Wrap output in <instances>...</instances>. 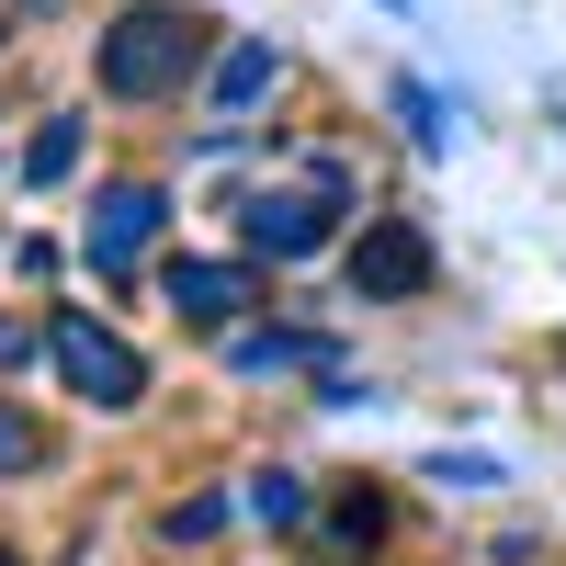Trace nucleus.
<instances>
[{
	"instance_id": "nucleus-1",
	"label": "nucleus",
	"mask_w": 566,
	"mask_h": 566,
	"mask_svg": "<svg viewBox=\"0 0 566 566\" xmlns=\"http://www.w3.org/2000/svg\"><path fill=\"white\" fill-rule=\"evenodd\" d=\"M216 34H227V23L181 12V0H136V12L103 23V45H91V80H103L114 103H181V91H205Z\"/></svg>"
},
{
	"instance_id": "nucleus-2",
	"label": "nucleus",
	"mask_w": 566,
	"mask_h": 566,
	"mask_svg": "<svg viewBox=\"0 0 566 566\" xmlns=\"http://www.w3.org/2000/svg\"><path fill=\"white\" fill-rule=\"evenodd\" d=\"M45 363H57V386H69L80 408H103V419L148 408V352H136L125 328H103L91 306H57V317H45Z\"/></svg>"
},
{
	"instance_id": "nucleus-3",
	"label": "nucleus",
	"mask_w": 566,
	"mask_h": 566,
	"mask_svg": "<svg viewBox=\"0 0 566 566\" xmlns=\"http://www.w3.org/2000/svg\"><path fill=\"white\" fill-rule=\"evenodd\" d=\"M159 227H170V193H159V181H91V216H80V261L103 272V283H125L136 261L159 250Z\"/></svg>"
},
{
	"instance_id": "nucleus-4",
	"label": "nucleus",
	"mask_w": 566,
	"mask_h": 566,
	"mask_svg": "<svg viewBox=\"0 0 566 566\" xmlns=\"http://www.w3.org/2000/svg\"><path fill=\"white\" fill-rule=\"evenodd\" d=\"M431 239H419V216H363V239H352V261H340V283H352V306H408V295H431Z\"/></svg>"
},
{
	"instance_id": "nucleus-5",
	"label": "nucleus",
	"mask_w": 566,
	"mask_h": 566,
	"mask_svg": "<svg viewBox=\"0 0 566 566\" xmlns=\"http://www.w3.org/2000/svg\"><path fill=\"white\" fill-rule=\"evenodd\" d=\"M328 216H340V205H328L317 181H306V193H295V181H272V193L239 205V250H250V261H317V250H328Z\"/></svg>"
},
{
	"instance_id": "nucleus-6",
	"label": "nucleus",
	"mask_w": 566,
	"mask_h": 566,
	"mask_svg": "<svg viewBox=\"0 0 566 566\" xmlns=\"http://www.w3.org/2000/svg\"><path fill=\"white\" fill-rule=\"evenodd\" d=\"M159 295L193 317V328H216V340H227V328L261 306V272H250V261H193V250H170V261H159Z\"/></svg>"
},
{
	"instance_id": "nucleus-7",
	"label": "nucleus",
	"mask_w": 566,
	"mask_h": 566,
	"mask_svg": "<svg viewBox=\"0 0 566 566\" xmlns=\"http://www.w3.org/2000/svg\"><path fill=\"white\" fill-rule=\"evenodd\" d=\"M272 80H283V45H272V34H227L216 69H205V114H216V136H239V114L272 103Z\"/></svg>"
},
{
	"instance_id": "nucleus-8",
	"label": "nucleus",
	"mask_w": 566,
	"mask_h": 566,
	"mask_svg": "<svg viewBox=\"0 0 566 566\" xmlns=\"http://www.w3.org/2000/svg\"><path fill=\"white\" fill-rule=\"evenodd\" d=\"M227 363L239 374H340L317 328H227Z\"/></svg>"
},
{
	"instance_id": "nucleus-9",
	"label": "nucleus",
	"mask_w": 566,
	"mask_h": 566,
	"mask_svg": "<svg viewBox=\"0 0 566 566\" xmlns=\"http://www.w3.org/2000/svg\"><path fill=\"white\" fill-rule=\"evenodd\" d=\"M239 510H250L261 533H306V522H317V499H306L295 464H250V476H239Z\"/></svg>"
},
{
	"instance_id": "nucleus-10",
	"label": "nucleus",
	"mask_w": 566,
	"mask_h": 566,
	"mask_svg": "<svg viewBox=\"0 0 566 566\" xmlns=\"http://www.w3.org/2000/svg\"><path fill=\"white\" fill-rule=\"evenodd\" d=\"M317 522H328V544L374 555V544H386V488H340V499H317Z\"/></svg>"
},
{
	"instance_id": "nucleus-11",
	"label": "nucleus",
	"mask_w": 566,
	"mask_h": 566,
	"mask_svg": "<svg viewBox=\"0 0 566 566\" xmlns=\"http://www.w3.org/2000/svg\"><path fill=\"white\" fill-rule=\"evenodd\" d=\"M69 170H80V114H45V125L23 136V181H34V193H57Z\"/></svg>"
},
{
	"instance_id": "nucleus-12",
	"label": "nucleus",
	"mask_w": 566,
	"mask_h": 566,
	"mask_svg": "<svg viewBox=\"0 0 566 566\" xmlns=\"http://www.w3.org/2000/svg\"><path fill=\"white\" fill-rule=\"evenodd\" d=\"M216 533H227V499H216V488H205V499H170V510H159V544H170V555H205Z\"/></svg>"
},
{
	"instance_id": "nucleus-13",
	"label": "nucleus",
	"mask_w": 566,
	"mask_h": 566,
	"mask_svg": "<svg viewBox=\"0 0 566 566\" xmlns=\"http://www.w3.org/2000/svg\"><path fill=\"white\" fill-rule=\"evenodd\" d=\"M34 464H45V419L0 397V476H34Z\"/></svg>"
},
{
	"instance_id": "nucleus-14",
	"label": "nucleus",
	"mask_w": 566,
	"mask_h": 566,
	"mask_svg": "<svg viewBox=\"0 0 566 566\" xmlns=\"http://www.w3.org/2000/svg\"><path fill=\"white\" fill-rule=\"evenodd\" d=\"M397 114H408V136H419V148H442V136H453V125H442V91H431V80H397Z\"/></svg>"
},
{
	"instance_id": "nucleus-15",
	"label": "nucleus",
	"mask_w": 566,
	"mask_h": 566,
	"mask_svg": "<svg viewBox=\"0 0 566 566\" xmlns=\"http://www.w3.org/2000/svg\"><path fill=\"white\" fill-rule=\"evenodd\" d=\"M34 352H45V328H34V317H12V306H0V386H12V374H23Z\"/></svg>"
},
{
	"instance_id": "nucleus-16",
	"label": "nucleus",
	"mask_w": 566,
	"mask_h": 566,
	"mask_svg": "<svg viewBox=\"0 0 566 566\" xmlns=\"http://www.w3.org/2000/svg\"><path fill=\"white\" fill-rule=\"evenodd\" d=\"M0 566H23V555H12V544H0Z\"/></svg>"
}]
</instances>
